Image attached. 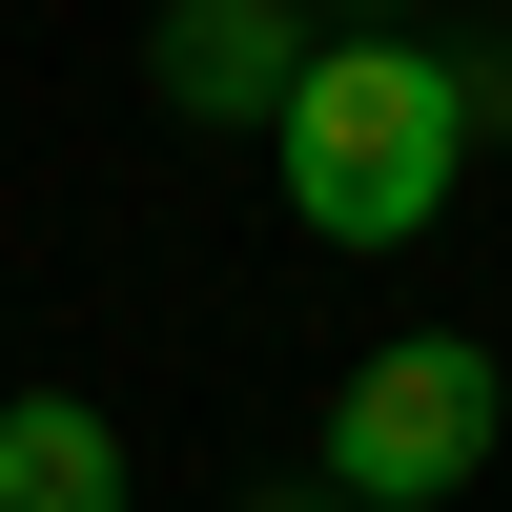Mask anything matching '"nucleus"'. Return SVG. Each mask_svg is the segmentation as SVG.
Here are the masks:
<instances>
[{
  "mask_svg": "<svg viewBox=\"0 0 512 512\" xmlns=\"http://www.w3.org/2000/svg\"><path fill=\"white\" fill-rule=\"evenodd\" d=\"M492 431H512V369L472 328H410V349H369L349 390H328V492L349 512H451L492 472Z\"/></svg>",
  "mask_w": 512,
  "mask_h": 512,
  "instance_id": "nucleus-2",
  "label": "nucleus"
},
{
  "mask_svg": "<svg viewBox=\"0 0 512 512\" xmlns=\"http://www.w3.org/2000/svg\"><path fill=\"white\" fill-rule=\"evenodd\" d=\"M267 164H287V226L308 246H431L451 185H472V62L451 41H390V21L328 41Z\"/></svg>",
  "mask_w": 512,
  "mask_h": 512,
  "instance_id": "nucleus-1",
  "label": "nucleus"
},
{
  "mask_svg": "<svg viewBox=\"0 0 512 512\" xmlns=\"http://www.w3.org/2000/svg\"><path fill=\"white\" fill-rule=\"evenodd\" d=\"M308 62L328 41L287 21V0H164V41H144V82L185 123H267V144H287V103H308Z\"/></svg>",
  "mask_w": 512,
  "mask_h": 512,
  "instance_id": "nucleus-3",
  "label": "nucleus"
},
{
  "mask_svg": "<svg viewBox=\"0 0 512 512\" xmlns=\"http://www.w3.org/2000/svg\"><path fill=\"white\" fill-rule=\"evenodd\" d=\"M0 512H123V431L82 390H0Z\"/></svg>",
  "mask_w": 512,
  "mask_h": 512,
  "instance_id": "nucleus-4",
  "label": "nucleus"
}]
</instances>
